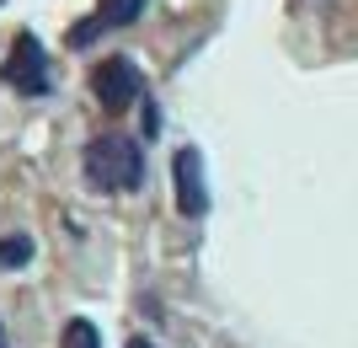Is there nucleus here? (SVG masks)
<instances>
[{"label":"nucleus","mask_w":358,"mask_h":348,"mask_svg":"<svg viewBox=\"0 0 358 348\" xmlns=\"http://www.w3.org/2000/svg\"><path fill=\"white\" fill-rule=\"evenodd\" d=\"M80 172L96 193H134L145 182V151L129 134H96L80 155Z\"/></svg>","instance_id":"nucleus-1"},{"label":"nucleus","mask_w":358,"mask_h":348,"mask_svg":"<svg viewBox=\"0 0 358 348\" xmlns=\"http://www.w3.org/2000/svg\"><path fill=\"white\" fill-rule=\"evenodd\" d=\"M91 91H96V102H102L107 113H123V107H134L139 97H145V76H139L134 60L113 54V60H102L91 70Z\"/></svg>","instance_id":"nucleus-2"},{"label":"nucleus","mask_w":358,"mask_h":348,"mask_svg":"<svg viewBox=\"0 0 358 348\" xmlns=\"http://www.w3.org/2000/svg\"><path fill=\"white\" fill-rule=\"evenodd\" d=\"M6 81H11L16 91H27V97H43V91H48L43 43H38L32 32H22V38L11 43V60H6Z\"/></svg>","instance_id":"nucleus-3"},{"label":"nucleus","mask_w":358,"mask_h":348,"mask_svg":"<svg viewBox=\"0 0 358 348\" xmlns=\"http://www.w3.org/2000/svg\"><path fill=\"white\" fill-rule=\"evenodd\" d=\"M171 177H177V209L187 214V220H203V214H209L203 155H198V151H177V161H171Z\"/></svg>","instance_id":"nucleus-4"},{"label":"nucleus","mask_w":358,"mask_h":348,"mask_svg":"<svg viewBox=\"0 0 358 348\" xmlns=\"http://www.w3.org/2000/svg\"><path fill=\"white\" fill-rule=\"evenodd\" d=\"M145 16V0H102L96 11H91V22H80V27L70 32V43L75 48H86L96 32H107V27H129V22H139Z\"/></svg>","instance_id":"nucleus-5"},{"label":"nucleus","mask_w":358,"mask_h":348,"mask_svg":"<svg viewBox=\"0 0 358 348\" xmlns=\"http://www.w3.org/2000/svg\"><path fill=\"white\" fill-rule=\"evenodd\" d=\"M59 348H102V333H96V321H86V316H70V327H64Z\"/></svg>","instance_id":"nucleus-6"},{"label":"nucleus","mask_w":358,"mask_h":348,"mask_svg":"<svg viewBox=\"0 0 358 348\" xmlns=\"http://www.w3.org/2000/svg\"><path fill=\"white\" fill-rule=\"evenodd\" d=\"M27 258H32V242H27V236H6V242H0V268H22Z\"/></svg>","instance_id":"nucleus-7"},{"label":"nucleus","mask_w":358,"mask_h":348,"mask_svg":"<svg viewBox=\"0 0 358 348\" xmlns=\"http://www.w3.org/2000/svg\"><path fill=\"white\" fill-rule=\"evenodd\" d=\"M129 348H155V343H150V337H134V343H129Z\"/></svg>","instance_id":"nucleus-8"},{"label":"nucleus","mask_w":358,"mask_h":348,"mask_svg":"<svg viewBox=\"0 0 358 348\" xmlns=\"http://www.w3.org/2000/svg\"><path fill=\"white\" fill-rule=\"evenodd\" d=\"M0 348H6V321H0Z\"/></svg>","instance_id":"nucleus-9"}]
</instances>
